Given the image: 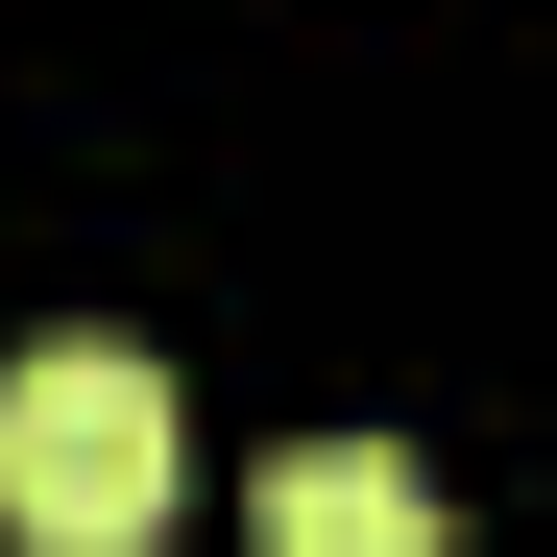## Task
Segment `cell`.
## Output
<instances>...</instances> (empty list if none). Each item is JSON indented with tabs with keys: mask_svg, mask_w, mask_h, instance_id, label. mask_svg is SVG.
<instances>
[{
	"mask_svg": "<svg viewBox=\"0 0 557 557\" xmlns=\"http://www.w3.org/2000/svg\"><path fill=\"white\" fill-rule=\"evenodd\" d=\"M170 363L146 339H25L0 363V533L25 557H146L170 533Z\"/></svg>",
	"mask_w": 557,
	"mask_h": 557,
	"instance_id": "1",
	"label": "cell"
},
{
	"mask_svg": "<svg viewBox=\"0 0 557 557\" xmlns=\"http://www.w3.org/2000/svg\"><path fill=\"white\" fill-rule=\"evenodd\" d=\"M267 557H460V533L388 436H315V460H267Z\"/></svg>",
	"mask_w": 557,
	"mask_h": 557,
	"instance_id": "2",
	"label": "cell"
}]
</instances>
